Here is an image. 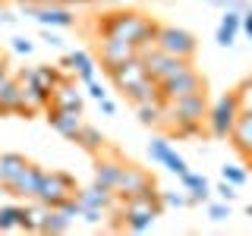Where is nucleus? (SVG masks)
Here are the masks:
<instances>
[{"mask_svg": "<svg viewBox=\"0 0 252 236\" xmlns=\"http://www.w3.org/2000/svg\"><path fill=\"white\" fill-rule=\"evenodd\" d=\"M230 145L240 151L243 157H249L252 154V114H246V110H240V117L233 120L230 126Z\"/></svg>", "mask_w": 252, "mask_h": 236, "instance_id": "nucleus-18", "label": "nucleus"}, {"mask_svg": "<svg viewBox=\"0 0 252 236\" xmlns=\"http://www.w3.org/2000/svg\"><path fill=\"white\" fill-rule=\"evenodd\" d=\"M79 217H82L85 220V224H104V220H107V211H101V208H82V214H79Z\"/></svg>", "mask_w": 252, "mask_h": 236, "instance_id": "nucleus-34", "label": "nucleus"}, {"mask_svg": "<svg viewBox=\"0 0 252 236\" xmlns=\"http://www.w3.org/2000/svg\"><path fill=\"white\" fill-rule=\"evenodd\" d=\"M180 183H183V192L189 195V202L192 205H208L211 202V183L202 177V173H192V170H186V173H180Z\"/></svg>", "mask_w": 252, "mask_h": 236, "instance_id": "nucleus-19", "label": "nucleus"}, {"mask_svg": "<svg viewBox=\"0 0 252 236\" xmlns=\"http://www.w3.org/2000/svg\"><path fill=\"white\" fill-rule=\"evenodd\" d=\"M76 179L69 177V173L63 170H44L41 173V186H38L35 199L44 205V208H60L66 199H73L76 195Z\"/></svg>", "mask_w": 252, "mask_h": 236, "instance_id": "nucleus-4", "label": "nucleus"}, {"mask_svg": "<svg viewBox=\"0 0 252 236\" xmlns=\"http://www.w3.org/2000/svg\"><path fill=\"white\" fill-rule=\"evenodd\" d=\"M123 157L117 148H110L104 145L98 154H94V183L98 186H104V189H114L117 186V179H120V170H123Z\"/></svg>", "mask_w": 252, "mask_h": 236, "instance_id": "nucleus-9", "label": "nucleus"}, {"mask_svg": "<svg viewBox=\"0 0 252 236\" xmlns=\"http://www.w3.org/2000/svg\"><path fill=\"white\" fill-rule=\"evenodd\" d=\"M19 6H26V3H60V0H16Z\"/></svg>", "mask_w": 252, "mask_h": 236, "instance_id": "nucleus-43", "label": "nucleus"}, {"mask_svg": "<svg viewBox=\"0 0 252 236\" xmlns=\"http://www.w3.org/2000/svg\"><path fill=\"white\" fill-rule=\"evenodd\" d=\"M148 157H152L155 164H161V167H167L170 173H177V177H180V173H186V170H189L186 157L173 151L170 139H164V136H155L152 142H148Z\"/></svg>", "mask_w": 252, "mask_h": 236, "instance_id": "nucleus-10", "label": "nucleus"}, {"mask_svg": "<svg viewBox=\"0 0 252 236\" xmlns=\"http://www.w3.org/2000/svg\"><path fill=\"white\" fill-rule=\"evenodd\" d=\"M22 13L29 19L41 22L44 29H73L76 26L73 6H66V3H26Z\"/></svg>", "mask_w": 252, "mask_h": 236, "instance_id": "nucleus-7", "label": "nucleus"}, {"mask_svg": "<svg viewBox=\"0 0 252 236\" xmlns=\"http://www.w3.org/2000/svg\"><path fill=\"white\" fill-rule=\"evenodd\" d=\"M236 117H240V101H236V91L220 94L215 104H208V114H205V132H208L211 139H227Z\"/></svg>", "mask_w": 252, "mask_h": 236, "instance_id": "nucleus-3", "label": "nucleus"}, {"mask_svg": "<svg viewBox=\"0 0 252 236\" xmlns=\"http://www.w3.org/2000/svg\"><path fill=\"white\" fill-rule=\"evenodd\" d=\"M230 214H233L230 202H208V217L211 220H218V224H220V220H230Z\"/></svg>", "mask_w": 252, "mask_h": 236, "instance_id": "nucleus-30", "label": "nucleus"}, {"mask_svg": "<svg viewBox=\"0 0 252 236\" xmlns=\"http://www.w3.org/2000/svg\"><path fill=\"white\" fill-rule=\"evenodd\" d=\"M60 211H63V214H66L69 220H76L79 214H82V205H79V199H76V195H73V199H66V202L60 205Z\"/></svg>", "mask_w": 252, "mask_h": 236, "instance_id": "nucleus-35", "label": "nucleus"}, {"mask_svg": "<svg viewBox=\"0 0 252 236\" xmlns=\"http://www.w3.org/2000/svg\"><path fill=\"white\" fill-rule=\"evenodd\" d=\"M41 173L44 167H38V164H26V167L19 170V177L13 179L10 186H3V192L6 195H13V199H35V192H38V186H41Z\"/></svg>", "mask_w": 252, "mask_h": 236, "instance_id": "nucleus-11", "label": "nucleus"}, {"mask_svg": "<svg viewBox=\"0 0 252 236\" xmlns=\"http://www.w3.org/2000/svg\"><path fill=\"white\" fill-rule=\"evenodd\" d=\"M44 114H47V123H51V129L57 132V136L69 139V142L76 139L79 126H82V114H76V110H66V107H54V104H47Z\"/></svg>", "mask_w": 252, "mask_h": 236, "instance_id": "nucleus-13", "label": "nucleus"}, {"mask_svg": "<svg viewBox=\"0 0 252 236\" xmlns=\"http://www.w3.org/2000/svg\"><path fill=\"white\" fill-rule=\"evenodd\" d=\"M155 47H161V51L170 54V57L192 60L195 51H199V41H195L192 31H186V29H180V26H158Z\"/></svg>", "mask_w": 252, "mask_h": 236, "instance_id": "nucleus-5", "label": "nucleus"}, {"mask_svg": "<svg viewBox=\"0 0 252 236\" xmlns=\"http://www.w3.org/2000/svg\"><path fill=\"white\" fill-rule=\"evenodd\" d=\"M69 227H73V220L63 214L60 208H47V211H44V220H41V230H38V233L57 236V233H69Z\"/></svg>", "mask_w": 252, "mask_h": 236, "instance_id": "nucleus-25", "label": "nucleus"}, {"mask_svg": "<svg viewBox=\"0 0 252 236\" xmlns=\"http://www.w3.org/2000/svg\"><path fill=\"white\" fill-rule=\"evenodd\" d=\"M98 54H101V66L110 69L136 57V44L123 41V38H98Z\"/></svg>", "mask_w": 252, "mask_h": 236, "instance_id": "nucleus-12", "label": "nucleus"}, {"mask_svg": "<svg viewBox=\"0 0 252 236\" xmlns=\"http://www.w3.org/2000/svg\"><path fill=\"white\" fill-rule=\"evenodd\" d=\"M236 101H240V110H246V114H252V76H246L240 85H236Z\"/></svg>", "mask_w": 252, "mask_h": 236, "instance_id": "nucleus-29", "label": "nucleus"}, {"mask_svg": "<svg viewBox=\"0 0 252 236\" xmlns=\"http://www.w3.org/2000/svg\"><path fill=\"white\" fill-rule=\"evenodd\" d=\"M41 38H44V41L51 44V47H63V38L57 35V31H51V29H44V35H41Z\"/></svg>", "mask_w": 252, "mask_h": 236, "instance_id": "nucleus-39", "label": "nucleus"}, {"mask_svg": "<svg viewBox=\"0 0 252 236\" xmlns=\"http://www.w3.org/2000/svg\"><path fill=\"white\" fill-rule=\"evenodd\" d=\"M236 35H240V10H224V16H220L218 22V44L220 47H233Z\"/></svg>", "mask_w": 252, "mask_h": 236, "instance_id": "nucleus-23", "label": "nucleus"}, {"mask_svg": "<svg viewBox=\"0 0 252 236\" xmlns=\"http://www.w3.org/2000/svg\"><path fill=\"white\" fill-rule=\"evenodd\" d=\"M148 189H155V177L145 167H136V164L126 161L123 170H120V179H117V186H114L117 199H129V195L148 192Z\"/></svg>", "mask_w": 252, "mask_h": 236, "instance_id": "nucleus-8", "label": "nucleus"}, {"mask_svg": "<svg viewBox=\"0 0 252 236\" xmlns=\"http://www.w3.org/2000/svg\"><path fill=\"white\" fill-rule=\"evenodd\" d=\"M101 3H120V0H101Z\"/></svg>", "mask_w": 252, "mask_h": 236, "instance_id": "nucleus-45", "label": "nucleus"}, {"mask_svg": "<svg viewBox=\"0 0 252 236\" xmlns=\"http://www.w3.org/2000/svg\"><path fill=\"white\" fill-rule=\"evenodd\" d=\"M16 19H19V16H13V13H0V22H3V26H13Z\"/></svg>", "mask_w": 252, "mask_h": 236, "instance_id": "nucleus-42", "label": "nucleus"}, {"mask_svg": "<svg viewBox=\"0 0 252 236\" xmlns=\"http://www.w3.org/2000/svg\"><path fill=\"white\" fill-rule=\"evenodd\" d=\"M19 217H22V205H0V233L19 230Z\"/></svg>", "mask_w": 252, "mask_h": 236, "instance_id": "nucleus-27", "label": "nucleus"}, {"mask_svg": "<svg viewBox=\"0 0 252 236\" xmlns=\"http://www.w3.org/2000/svg\"><path fill=\"white\" fill-rule=\"evenodd\" d=\"M161 22H155L152 16L139 13V10H117V13H107L94 22V31L98 38H123V41L145 47V44H155V31Z\"/></svg>", "mask_w": 252, "mask_h": 236, "instance_id": "nucleus-1", "label": "nucleus"}, {"mask_svg": "<svg viewBox=\"0 0 252 236\" xmlns=\"http://www.w3.org/2000/svg\"><path fill=\"white\" fill-rule=\"evenodd\" d=\"M0 60H3V54H0Z\"/></svg>", "mask_w": 252, "mask_h": 236, "instance_id": "nucleus-47", "label": "nucleus"}, {"mask_svg": "<svg viewBox=\"0 0 252 236\" xmlns=\"http://www.w3.org/2000/svg\"><path fill=\"white\" fill-rule=\"evenodd\" d=\"M51 104H54V107H66V110H76V114H82L85 101H82V94H79V88H76V76H66L63 82L54 85Z\"/></svg>", "mask_w": 252, "mask_h": 236, "instance_id": "nucleus-17", "label": "nucleus"}, {"mask_svg": "<svg viewBox=\"0 0 252 236\" xmlns=\"http://www.w3.org/2000/svg\"><path fill=\"white\" fill-rule=\"evenodd\" d=\"M236 189H240V186H233V183H227V179H220V183L215 186V192H218V199H220V202H233L236 195H240Z\"/></svg>", "mask_w": 252, "mask_h": 236, "instance_id": "nucleus-33", "label": "nucleus"}, {"mask_svg": "<svg viewBox=\"0 0 252 236\" xmlns=\"http://www.w3.org/2000/svg\"><path fill=\"white\" fill-rule=\"evenodd\" d=\"M161 202H164V208H189V195L186 192H161Z\"/></svg>", "mask_w": 252, "mask_h": 236, "instance_id": "nucleus-31", "label": "nucleus"}, {"mask_svg": "<svg viewBox=\"0 0 252 236\" xmlns=\"http://www.w3.org/2000/svg\"><path fill=\"white\" fill-rule=\"evenodd\" d=\"M246 164H249V170H252V154H249V157H246Z\"/></svg>", "mask_w": 252, "mask_h": 236, "instance_id": "nucleus-46", "label": "nucleus"}, {"mask_svg": "<svg viewBox=\"0 0 252 236\" xmlns=\"http://www.w3.org/2000/svg\"><path fill=\"white\" fill-rule=\"evenodd\" d=\"M85 85H89V94H92V98H94V101H101V98H107V91H104V85H101V82H98V79H92V82H85Z\"/></svg>", "mask_w": 252, "mask_h": 236, "instance_id": "nucleus-38", "label": "nucleus"}, {"mask_svg": "<svg viewBox=\"0 0 252 236\" xmlns=\"http://www.w3.org/2000/svg\"><path fill=\"white\" fill-rule=\"evenodd\" d=\"M123 94H126V101H129V104H142V101L161 98V91H158V82H155V79H148V76L142 79V82H136L132 88H126Z\"/></svg>", "mask_w": 252, "mask_h": 236, "instance_id": "nucleus-26", "label": "nucleus"}, {"mask_svg": "<svg viewBox=\"0 0 252 236\" xmlns=\"http://www.w3.org/2000/svg\"><path fill=\"white\" fill-rule=\"evenodd\" d=\"M60 3H66V6H85V3H92V0H60Z\"/></svg>", "mask_w": 252, "mask_h": 236, "instance_id": "nucleus-44", "label": "nucleus"}, {"mask_svg": "<svg viewBox=\"0 0 252 236\" xmlns=\"http://www.w3.org/2000/svg\"><path fill=\"white\" fill-rule=\"evenodd\" d=\"M220 179H227V183H233V186H243L249 179V170L236 167V164H224V167H220Z\"/></svg>", "mask_w": 252, "mask_h": 236, "instance_id": "nucleus-28", "label": "nucleus"}, {"mask_svg": "<svg viewBox=\"0 0 252 236\" xmlns=\"http://www.w3.org/2000/svg\"><path fill=\"white\" fill-rule=\"evenodd\" d=\"M104 73L110 76V82H114L117 88L126 91V88H132L136 82H142V79H145V66H142V60H139V54H136L132 60L120 63V66H110V69H104Z\"/></svg>", "mask_w": 252, "mask_h": 236, "instance_id": "nucleus-15", "label": "nucleus"}, {"mask_svg": "<svg viewBox=\"0 0 252 236\" xmlns=\"http://www.w3.org/2000/svg\"><path fill=\"white\" fill-rule=\"evenodd\" d=\"M205 114H208V94L205 91L173 98V101H167L161 129H167L177 139H195L205 132Z\"/></svg>", "mask_w": 252, "mask_h": 236, "instance_id": "nucleus-2", "label": "nucleus"}, {"mask_svg": "<svg viewBox=\"0 0 252 236\" xmlns=\"http://www.w3.org/2000/svg\"><path fill=\"white\" fill-rule=\"evenodd\" d=\"M98 104H101V114H104V117H114V114H117V104H114L110 98H101Z\"/></svg>", "mask_w": 252, "mask_h": 236, "instance_id": "nucleus-40", "label": "nucleus"}, {"mask_svg": "<svg viewBox=\"0 0 252 236\" xmlns=\"http://www.w3.org/2000/svg\"><path fill=\"white\" fill-rule=\"evenodd\" d=\"M76 145L82 148V151H89V154H98L101 148L107 145V139H104V132L98 129V126H92V123H82L79 126V132H76Z\"/></svg>", "mask_w": 252, "mask_h": 236, "instance_id": "nucleus-22", "label": "nucleus"}, {"mask_svg": "<svg viewBox=\"0 0 252 236\" xmlns=\"http://www.w3.org/2000/svg\"><path fill=\"white\" fill-rule=\"evenodd\" d=\"M158 91H161V98H164V101L186 98V94L205 91V79H202V73L192 66V63H186V66H183V69H177L173 76L161 79V82H158Z\"/></svg>", "mask_w": 252, "mask_h": 236, "instance_id": "nucleus-6", "label": "nucleus"}, {"mask_svg": "<svg viewBox=\"0 0 252 236\" xmlns=\"http://www.w3.org/2000/svg\"><path fill=\"white\" fill-rule=\"evenodd\" d=\"M132 107H136V117L142 126H152V129L164 126V110H167L164 98H152V101H142V104H132Z\"/></svg>", "mask_w": 252, "mask_h": 236, "instance_id": "nucleus-20", "label": "nucleus"}, {"mask_svg": "<svg viewBox=\"0 0 252 236\" xmlns=\"http://www.w3.org/2000/svg\"><path fill=\"white\" fill-rule=\"evenodd\" d=\"M6 76H10V63H6V57H3V60H0V82H3Z\"/></svg>", "mask_w": 252, "mask_h": 236, "instance_id": "nucleus-41", "label": "nucleus"}, {"mask_svg": "<svg viewBox=\"0 0 252 236\" xmlns=\"http://www.w3.org/2000/svg\"><path fill=\"white\" fill-rule=\"evenodd\" d=\"M19 101H22V82L10 73L0 82V117L16 114V110H19Z\"/></svg>", "mask_w": 252, "mask_h": 236, "instance_id": "nucleus-21", "label": "nucleus"}, {"mask_svg": "<svg viewBox=\"0 0 252 236\" xmlns=\"http://www.w3.org/2000/svg\"><path fill=\"white\" fill-rule=\"evenodd\" d=\"M205 3H211V6H220V10H246V0H205Z\"/></svg>", "mask_w": 252, "mask_h": 236, "instance_id": "nucleus-36", "label": "nucleus"}, {"mask_svg": "<svg viewBox=\"0 0 252 236\" xmlns=\"http://www.w3.org/2000/svg\"><path fill=\"white\" fill-rule=\"evenodd\" d=\"M26 164H29V157L19 154V151H3L0 154V186H10Z\"/></svg>", "mask_w": 252, "mask_h": 236, "instance_id": "nucleus-24", "label": "nucleus"}, {"mask_svg": "<svg viewBox=\"0 0 252 236\" xmlns=\"http://www.w3.org/2000/svg\"><path fill=\"white\" fill-rule=\"evenodd\" d=\"M60 66L66 69L69 76H76L79 82H92V79L98 76V63H94V57L85 54V51H69L66 57L60 60Z\"/></svg>", "mask_w": 252, "mask_h": 236, "instance_id": "nucleus-16", "label": "nucleus"}, {"mask_svg": "<svg viewBox=\"0 0 252 236\" xmlns=\"http://www.w3.org/2000/svg\"><path fill=\"white\" fill-rule=\"evenodd\" d=\"M240 31L246 38H252V10H243L240 13Z\"/></svg>", "mask_w": 252, "mask_h": 236, "instance_id": "nucleus-37", "label": "nucleus"}, {"mask_svg": "<svg viewBox=\"0 0 252 236\" xmlns=\"http://www.w3.org/2000/svg\"><path fill=\"white\" fill-rule=\"evenodd\" d=\"M76 199H79L82 208H101V211H110L114 205H120V199H117L114 189H104V186H98V183L76 189Z\"/></svg>", "mask_w": 252, "mask_h": 236, "instance_id": "nucleus-14", "label": "nucleus"}, {"mask_svg": "<svg viewBox=\"0 0 252 236\" xmlns=\"http://www.w3.org/2000/svg\"><path fill=\"white\" fill-rule=\"evenodd\" d=\"M10 47H13L16 54H22V57H29V54L35 51V41L26 38V35H16V38H10Z\"/></svg>", "mask_w": 252, "mask_h": 236, "instance_id": "nucleus-32", "label": "nucleus"}]
</instances>
